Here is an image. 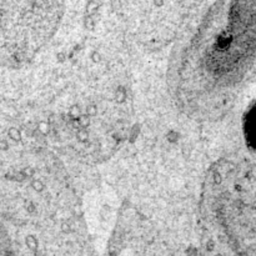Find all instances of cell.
Returning <instances> with one entry per match:
<instances>
[{"instance_id":"cell-1","label":"cell","mask_w":256,"mask_h":256,"mask_svg":"<svg viewBox=\"0 0 256 256\" xmlns=\"http://www.w3.org/2000/svg\"><path fill=\"white\" fill-rule=\"evenodd\" d=\"M204 210L221 242L241 256L256 252V164L218 165L205 189Z\"/></svg>"},{"instance_id":"cell-2","label":"cell","mask_w":256,"mask_h":256,"mask_svg":"<svg viewBox=\"0 0 256 256\" xmlns=\"http://www.w3.org/2000/svg\"><path fill=\"white\" fill-rule=\"evenodd\" d=\"M96 9H98V4L95 2H93V0H90V2L88 3V10H90V12H95Z\"/></svg>"},{"instance_id":"cell-3","label":"cell","mask_w":256,"mask_h":256,"mask_svg":"<svg viewBox=\"0 0 256 256\" xmlns=\"http://www.w3.org/2000/svg\"><path fill=\"white\" fill-rule=\"evenodd\" d=\"M152 3H154V5H155V6L160 8V6L164 5V0H152Z\"/></svg>"}]
</instances>
